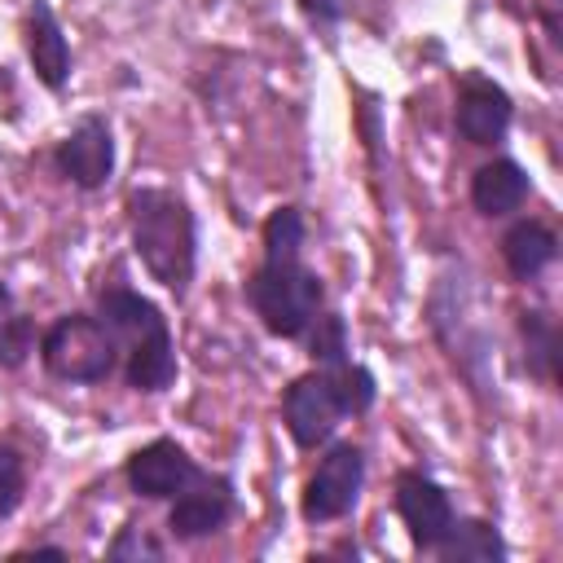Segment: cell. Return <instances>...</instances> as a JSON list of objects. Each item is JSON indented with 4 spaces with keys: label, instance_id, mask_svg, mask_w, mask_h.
<instances>
[{
    "label": "cell",
    "instance_id": "6",
    "mask_svg": "<svg viewBox=\"0 0 563 563\" xmlns=\"http://www.w3.org/2000/svg\"><path fill=\"white\" fill-rule=\"evenodd\" d=\"M343 418H347V405H343V391H339V378L330 365L299 374L282 396V422L299 449L325 444Z\"/></svg>",
    "mask_w": 563,
    "mask_h": 563
},
{
    "label": "cell",
    "instance_id": "17",
    "mask_svg": "<svg viewBox=\"0 0 563 563\" xmlns=\"http://www.w3.org/2000/svg\"><path fill=\"white\" fill-rule=\"evenodd\" d=\"M35 352V321L18 308L13 286L0 277V369H22Z\"/></svg>",
    "mask_w": 563,
    "mask_h": 563
},
{
    "label": "cell",
    "instance_id": "18",
    "mask_svg": "<svg viewBox=\"0 0 563 563\" xmlns=\"http://www.w3.org/2000/svg\"><path fill=\"white\" fill-rule=\"evenodd\" d=\"M303 339H308V356L317 361V365H343L347 361V325H343V317L339 312H317V321L303 330Z\"/></svg>",
    "mask_w": 563,
    "mask_h": 563
},
{
    "label": "cell",
    "instance_id": "3",
    "mask_svg": "<svg viewBox=\"0 0 563 563\" xmlns=\"http://www.w3.org/2000/svg\"><path fill=\"white\" fill-rule=\"evenodd\" d=\"M246 299L273 339H303V330L325 308V286L303 251H264L260 268L246 277Z\"/></svg>",
    "mask_w": 563,
    "mask_h": 563
},
{
    "label": "cell",
    "instance_id": "5",
    "mask_svg": "<svg viewBox=\"0 0 563 563\" xmlns=\"http://www.w3.org/2000/svg\"><path fill=\"white\" fill-rule=\"evenodd\" d=\"M361 488H365V449L352 440L330 444L303 484V497H299L303 523H334L352 515L361 501Z\"/></svg>",
    "mask_w": 563,
    "mask_h": 563
},
{
    "label": "cell",
    "instance_id": "20",
    "mask_svg": "<svg viewBox=\"0 0 563 563\" xmlns=\"http://www.w3.org/2000/svg\"><path fill=\"white\" fill-rule=\"evenodd\" d=\"M106 559H163V545H158L145 528L128 523V528H119V537L106 545Z\"/></svg>",
    "mask_w": 563,
    "mask_h": 563
},
{
    "label": "cell",
    "instance_id": "11",
    "mask_svg": "<svg viewBox=\"0 0 563 563\" xmlns=\"http://www.w3.org/2000/svg\"><path fill=\"white\" fill-rule=\"evenodd\" d=\"M238 510V493H233V479L229 475H198L189 488H180L172 497V510H167V528L176 541H202L211 532H220Z\"/></svg>",
    "mask_w": 563,
    "mask_h": 563
},
{
    "label": "cell",
    "instance_id": "9",
    "mask_svg": "<svg viewBox=\"0 0 563 563\" xmlns=\"http://www.w3.org/2000/svg\"><path fill=\"white\" fill-rule=\"evenodd\" d=\"M202 475V466L189 457V449L172 435H158L150 444H141L128 462H123V479L136 497L145 501H172L180 488H189Z\"/></svg>",
    "mask_w": 563,
    "mask_h": 563
},
{
    "label": "cell",
    "instance_id": "2",
    "mask_svg": "<svg viewBox=\"0 0 563 563\" xmlns=\"http://www.w3.org/2000/svg\"><path fill=\"white\" fill-rule=\"evenodd\" d=\"M97 317L110 325L119 343V369L132 391L158 396L176 383V339L163 308L150 295L132 286H106L97 295Z\"/></svg>",
    "mask_w": 563,
    "mask_h": 563
},
{
    "label": "cell",
    "instance_id": "1",
    "mask_svg": "<svg viewBox=\"0 0 563 563\" xmlns=\"http://www.w3.org/2000/svg\"><path fill=\"white\" fill-rule=\"evenodd\" d=\"M123 207L141 268L176 299L189 295V282L198 273V216L189 198L172 185H136Z\"/></svg>",
    "mask_w": 563,
    "mask_h": 563
},
{
    "label": "cell",
    "instance_id": "10",
    "mask_svg": "<svg viewBox=\"0 0 563 563\" xmlns=\"http://www.w3.org/2000/svg\"><path fill=\"white\" fill-rule=\"evenodd\" d=\"M391 501H396V515H400V523H405V532L418 550H435L444 541V532L453 528V519H457L444 484L431 479L418 466H405L396 475V497Z\"/></svg>",
    "mask_w": 563,
    "mask_h": 563
},
{
    "label": "cell",
    "instance_id": "22",
    "mask_svg": "<svg viewBox=\"0 0 563 563\" xmlns=\"http://www.w3.org/2000/svg\"><path fill=\"white\" fill-rule=\"evenodd\" d=\"M13 559H66L62 545H31V550H13Z\"/></svg>",
    "mask_w": 563,
    "mask_h": 563
},
{
    "label": "cell",
    "instance_id": "7",
    "mask_svg": "<svg viewBox=\"0 0 563 563\" xmlns=\"http://www.w3.org/2000/svg\"><path fill=\"white\" fill-rule=\"evenodd\" d=\"M53 167L75 189H106L114 176V132L106 114H84L53 150Z\"/></svg>",
    "mask_w": 563,
    "mask_h": 563
},
{
    "label": "cell",
    "instance_id": "16",
    "mask_svg": "<svg viewBox=\"0 0 563 563\" xmlns=\"http://www.w3.org/2000/svg\"><path fill=\"white\" fill-rule=\"evenodd\" d=\"M519 334H523V352H528V374L537 383H554L559 374V325L545 308H523L519 312Z\"/></svg>",
    "mask_w": 563,
    "mask_h": 563
},
{
    "label": "cell",
    "instance_id": "15",
    "mask_svg": "<svg viewBox=\"0 0 563 563\" xmlns=\"http://www.w3.org/2000/svg\"><path fill=\"white\" fill-rule=\"evenodd\" d=\"M435 554L444 563H501L506 559V541L488 519H453V528L444 532Z\"/></svg>",
    "mask_w": 563,
    "mask_h": 563
},
{
    "label": "cell",
    "instance_id": "19",
    "mask_svg": "<svg viewBox=\"0 0 563 563\" xmlns=\"http://www.w3.org/2000/svg\"><path fill=\"white\" fill-rule=\"evenodd\" d=\"M26 497V462L13 444H0V523L22 506Z\"/></svg>",
    "mask_w": 563,
    "mask_h": 563
},
{
    "label": "cell",
    "instance_id": "14",
    "mask_svg": "<svg viewBox=\"0 0 563 563\" xmlns=\"http://www.w3.org/2000/svg\"><path fill=\"white\" fill-rule=\"evenodd\" d=\"M501 260L515 282H537L559 260V238L541 220H515L501 238Z\"/></svg>",
    "mask_w": 563,
    "mask_h": 563
},
{
    "label": "cell",
    "instance_id": "13",
    "mask_svg": "<svg viewBox=\"0 0 563 563\" xmlns=\"http://www.w3.org/2000/svg\"><path fill=\"white\" fill-rule=\"evenodd\" d=\"M528 194H532V176L515 158H493V163L475 167V176H471V207L488 220L519 211Z\"/></svg>",
    "mask_w": 563,
    "mask_h": 563
},
{
    "label": "cell",
    "instance_id": "12",
    "mask_svg": "<svg viewBox=\"0 0 563 563\" xmlns=\"http://www.w3.org/2000/svg\"><path fill=\"white\" fill-rule=\"evenodd\" d=\"M22 44H26V57H31V70L35 79L48 88V92H62L70 84V40L53 13L48 0H31L26 4V22H22Z\"/></svg>",
    "mask_w": 563,
    "mask_h": 563
},
{
    "label": "cell",
    "instance_id": "21",
    "mask_svg": "<svg viewBox=\"0 0 563 563\" xmlns=\"http://www.w3.org/2000/svg\"><path fill=\"white\" fill-rule=\"evenodd\" d=\"M347 4H352V0H299V13H303L317 31H334V26L347 18Z\"/></svg>",
    "mask_w": 563,
    "mask_h": 563
},
{
    "label": "cell",
    "instance_id": "4",
    "mask_svg": "<svg viewBox=\"0 0 563 563\" xmlns=\"http://www.w3.org/2000/svg\"><path fill=\"white\" fill-rule=\"evenodd\" d=\"M40 365L57 383H106L119 369V343L97 312H62L40 334Z\"/></svg>",
    "mask_w": 563,
    "mask_h": 563
},
{
    "label": "cell",
    "instance_id": "8",
    "mask_svg": "<svg viewBox=\"0 0 563 563\" xmlns=\"http://www.w3.org/2000/svg\"><path fill=\"white\" fill-rule=\"evenodd\" d=\"M510 119H515V101L497 79H488L479 70H466L457 79L453 128L466 145H501L510 132Z\"/></svg>",
    "mask_w": 563,
    "mask_h": 563
}]
</instances>
